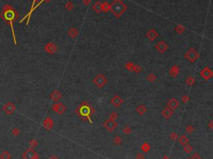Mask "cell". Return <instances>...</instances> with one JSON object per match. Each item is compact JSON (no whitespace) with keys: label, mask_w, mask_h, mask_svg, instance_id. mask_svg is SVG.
Segmentation results:
<instances>
[{"label":"cell","mask_w":213,"mask_h":159,"mask_svg":"<svg viewBox=\"0 0 213 159\" xmlns=\"http://www.w3.org/2000/svg\"><path fill=\"white\" fill-rule=\"evenodd\" d=\"M93 113H94V109L87 102H83L77 108V110H76V113L80 118H82L83 120H88L90 123H93V122L91 121V118H90V116H91V114H93Z\"/></svg>","instance_id":"obj_1"},{"label":"cell","mask_w":213,"mask_h":159,"mask_svg":"<svg viewBox=\"0 0 213 159\" xmlns=\"http://www.w3.org/2000/svg\"><path fill=\"white\" fill-rule=\"evenodd\" d=\"M3 18H5L7 21H8L10 23V26L12 28V33H13V41L14 43L17 44V42H16V38H15V34H14V30H13V19L16 18V13L13 9L9 8V9H6L5 11L3 12Z\"/></svg>","instance_id":"obj_2"},{"label":"cell","mask_w":213,"mask_h":159,"mask_svg":"<svg viewBox=\"0 0 213 159\" xmlns=\"http://www.w3.org/2000/svg\"><path fill=\"white\" fill-rule=\"evenodd\" d=\"M199 57H200L199 53H197V51L194 47H191L190 49H188V51L184 55V58L187 59L191 63H194L195 61H196V59L199 58Z\"/></svg>","instance_id":"obj_3"},{"label":"cell","mask_w":213,"mask_h":159,"mask_svg":"<svg viewBox=\"0 0 213 159\" xmlns=\"http://www.w3.org/2000/svg\"><path fill=\"white\" fill-rule=\"evenodd\" d=\"M125 8H126V7H125L124 4L120 1H116L115 3L112 4V12L117 16H119L120 14H122V13H123Z\"/></svg>","instance_id":"obj_4"},{"label":"cell","mask_w":213,"mask_h":159,"mask_svg":"<svg viewBox=\"0 0 213 159\" xmlns=\"http://www.w3.org/2000/svg\"><path fill=\"white\" fill-rule=\"evenodd\" d=\"M93 82L99 87V88H102V87H103L105 86V84L106 83V82H107V79H106V78L103 74H101L100 73V74H98L95 78H94L93 80Z\"/></svg>","instance_id":"obj_5"},{"label":"cell","mask_w":213,"mask_h":159,"mask_svg":"<svg viewBox=\"0 0 213 159\" xmlns=\"http://www.w3.org/2000/svg\"><path fill=\"white\" fill-rule=\"evenodd\" d=\"M52 109L55 111L57 113H58L59 115H61L66 111V107L63 103H57L52 106Z\"/></svg>","instance_id":"obj_6"},{"label":"cell","mask_w":213,"mask_h":159,"mask_svg":"<svg viewBox=\"0 0 213 159\" xmlns=\"http://www.w3.org/2000/svg\"><path fill=\"white\" fill-rule=\"evenodd\" d=\"M200 74H201V76H202L203 78H204L205 80H209L210 78L212 77L213 73H212V71L209 68L206 67V68H203L202 71H201Z\"/></svg>","instance_id":"obj_7"},{"label":"cell","mask_w":213,"mask_h":159,"mask_svg":"<svg viewBox=\"0 0 213 159\" xmlns=\"http://www.w3.org/2000/svg\"><path fill=\"white\" fill-rule=\"evenodd\" d=\"M117 126V122H115V120H112V119L106 120L105 123H104V127H105L109 132H112L113 130H115Z\"/></svg>","instance_id":"obj_8"},{"label":"cell","mask_w":213,"mask_h":159,"mask_svg":"<svg viewBox=\"0 0 213 159\" xmlns=\"http://www.w3.org/2000/svg\"><path fill=\"white\" fill-rule=\"evenodd\" d=\"M156 48H157V50L160 53H164L167 50V48H168V45L165 42L161 41L156 45Z\"/></svg>","instance_id":"obj_9"},{"label":"cell","mask_w":213,"mask_h":159,"mask_svg":"<svg viewBox=\"0 0 213 159\" xmlns=\"http://www.w3.org/2000/svg\"><path fill=\"white\" fill-rule=\"evenodd\" d=\"M178 107H179V102H178V100H177V98H171L168 101V103H167V108L172 109V111L176 110Z\"/></svg>","instance_id":"obj_10"},{"label":"cell","mask_w":213,"mask_h":159,"mask_svg":"<svg viewBox=\"0 0 213 159\" xmlns=\"http://www.w3.org/2000/svg\"><path fill=\"white\" fill-rule=\"evenodd\" d=\"M111 103H112L115 108H118V107H120L122 103H123V100H122V98H121L120 96L116 95V96H114L112 98V100H111Z\"/></svg>","instance_id":"obj_11"},{"label":"cell","mask_w":213,"mask_h":159,"mask_svg":"<svg viewBox=\"0 0 213 159\" xmlns=\"http://www.w3.org/2000/svg\"><path fill=\"white\" fill-rule=\"evenodd\" d=\"M57 49H58V47H57L56 44L53 43V42H49V43H48L45 46V51L48 52V53L50 54L55 53Z\"/></svg>","instance_id":"obj_12"},{"label":"cell","mask_w":213,"mask_h":159,"mask_svg":"<svg viewBox=\"0 0 213 159\" xmlns=\"http://www.w3.org/2000/svg\"><path fill=\"white\" fill-rule=\"evenodd\" d=\"M3 110L7 113V114H12V113L15 111V106L12 103H8L3 106Z\"/></svg>","instance_id":"obj_13"},{"label":"cell","mask_w":213,"mask_h":159,"mask_svg":"<svg viewBox=\"0 0 213 159\" xmlns=\"http://www.w3.org/2000/svg\"><path fill=\"white\" fill-rule=\"evenodd\" d=\"M35 156H37L35 151L33 148H29V149H28L24 153H23V158L24 159H33Z\"/></svg>","instance_id":"obj_14"},{"label":"cell","mask_w":213,"mask_h":159,"mask_svg":"<svg viewBox=\"0 0 213 159\" xmlns=\"http://www.w3.org/2000/svg\"><path fill=\"white\" fill-rule=\"evenodd\" d=\"M53 125H54V123H53V120H52L51 118L48 117V118H45V120L43 122V127L47 130H51L52 128H53Z\"/></svg>","instance_id":"obj_15"},{"label":"cell","mask_w":213,"mask_h":159,"mask_svg":"<svg viewBox=\"0 0 213 159\" xmlns=\"http://www.w3.org/2000/svg\"><path fill=\"white\" fill-rule=\"evenodd\" d=\"M61 98H62V93L58 90H54L50 95V98L54 102H58Z\"/></svg>","instance_id":"obj_16"},{"label":"cell","mask_w":213,"mask_h":159,"mask_svg":"<svg viewBox=\"0 0 213 159\" xmlns=\"http://www.w3.org/2000/svg\"><path fill=\"white\" fill-rule=\"evenodd\" d=\"M179 73H180V68L177 65H173L169 71L170 75L173 78L177 77V75L179 74Z\"/></svg>","instance_id":"obj_17"},{"label":"cell","mask_w":213,"mask_h":159,"mask_svg":"<svg viewBox=\"0 0 213 159\" xmlns=\"http://www.w3.org/2000/svg\"><path fill=\"white\" fill-rule=\"evenodd\" d=\"M162 114L165 118H170L172 116V114H173V111L172 109H170L169 108H167V107H166L162 110Z\"/></svg>","instance_id":"obj_18"},{"label":"cell","mask_w":213,"mask_h":159,"mask_svg":"<svg viewBox=\"0 0 213 159\" xmlns=\"http://www.w3.org/2000/svg\"><path fill=\"white\" fill-rule=\"evenodd\" d=\"M136 111L139 115H143L144 113L147 111V109H146V108L144 105H139L138 108H136Z\"/></svg>","instance_id":"obj_19"},{"label":"cell","mask_w":213,"mask_h":159,"mask_svg":"<svg viewBox=\"0 0 213 159\" xmlns=\"http://www.w3.org/2000/svg\"><path fill=\"white\" fill-rule=\"evenodd\" d=\"M146 37H147L148 39L151 40V41H152V40H154L157 37V34L156 33L155 30H151V31H149V32L147 33Z\"/></svg>","instance_id":"obj_20"},{"label":"cell","mask_w":213,"mask_h":159,"mask_svg":"<svg viewBox=\"0 0 213 159\" xmlns=\"http://www.w3.org/2000/svg\"><path fill=\"white\" fill-rule=\"evenodd\" d=\"M1 159H11V155L8 151H3L0 155Z\"/></svg>","instance_id":"obj_21"},{"label":"cell","mask_w":213,"mask_h":159,"mask_svg":"<svg viewBox=\"0 0 213 159\" xmlns=\"http://www.w3.org/2000/svg\"><path fill=\"white\" fill-rule=\"evenodd\" d=\"M186 84L189 85V86H192V85L196 82V79H195V78H193V77H188L186 79Z\"/></svg>","instance_id":"obj_22"},{"label":"cell","mask_w":213,"mask_h":159,"mask_svg":"<svg viewBox=\"0 0 213 159\" xmlns=\"http://www.w3.org/2000/svg\"><path fill=\"white\" fill-rule=\"evenodd\" d=\"M179 142L181 144H182V145L185 146V145H186V143L188 142V138L185 136V135H183V136H181L179 138Z\"/></svg>","instance_id":"obj_23"},{"label":"cell","mask_w":213,"mask_h":159,"mask_svg":"<svg viewBox=\"0 0 213 159\" xmlns=\"http://www.w3.org/2000/svg\"><path fill=\"white\" fill-rule=\"evenodd\" d=\"M134 63H132V62H128V63H126V65H125V68H127V70L129 71H132V69H133V67H134Z\"/></svg>","instance_id":"obj_24"},{"label":"cell","mask_w":213,"mask_h":159,"mask_svg":"<svg viewBox=\"0 0 213 159\" xmlns=\"http://www.w3.org/2000/svg\"><path fill=\"white\" fill-rule=\"evenodd\" d=\"M146 79H147L149 82H154L155 80L157 79V77H156V75H154L153 73H150V74L146 77Z\"/></svg>","instance_id":"obj_25"},{"label":"cell","mask_w":213,"mask_h":159,"mask_svg":"<svg viewBox=\"0 0 213 159\" xmlns=\"http://www.w3.org/2000/svg\"><path fill=\"white\" fill-rule=\"evenodd\" d=\"M68 34H69V35L72 38V39H74V38L77 36V30H76V29L72 28V29H71V30L69 31V33H68Z\"/></svg>","instance_id":"obj_26"},{"label":"cell","mask_w":213,"mask_h":159,"mask_svg":"<svg viewBox=\"0 0 213 159\" xmlns=\"http://www.w3.org/2000/svg\"><path fill=\"white\" fill-rule=\"evenodd\" d=\"M132 71H133V72H135L136 73H140L141 71H142V68H141L139 65H134Z\"/></svg>","instance_id":"obj_27"},{"label":"cell","mask_w":213,"mask_h":159,"mask_svg":"<svg viewBox=\"0 0 213 159\" xmlns=\"http://www.w3.org/2000/svg\"><path fill=\"white\" fill-rule=\"evenodd\" d=\"M142 149L144 152H147V151H149V149H150V146L148 145V143L145 142V143L142 145Z\"/></svg>","instance_id":"obj_28"},{"label":"cell","mask_w":213,"mask_h":159,"mask_svg":"<svg viewBox=\"0 0 213 159\" xmlns=\"http://www.w3.org/2000/svg\"><path fill=\"white\" fill-rule=\"evenodd\" d=\"M131 132H132V129L130 128V127H128V126H126L123 128V132L125 134H130Z\"/></svg>","instance_id":"obj_29"},{"label":"cell","mask_w":213,"mask_h":159,"mask_svg":"<svg viewBox=\"0 0 213 159\" xmlns=\"http://www.w3.org/2000/svg\"><path fill=\"white\" fill-rule=\"evenodd\" d=\"M12 133H13V136H18V135L20 133V131L17 127H14V128L12 130Z\"/></svg>","instance_id":"obj_30"},{"label":"cell","mask_w":213,"mask_h":159,"mask_svg":"<svg viewBox=\"0 0 213 159\" xmlns=\"http://www.w3.org/2000/svg\"><path fill=\"white\" fill-rule=\"evenodd\" d=\"M189 100H190V98H189L188 96H186V95H184L183 97L181 98V101L183 103H187Z\"/></svg>","instance_id":"obj_31"},{"label":"cell","mask_w":213,"mask_h":159,"mask_svg":"<svg viewBox=\"0 0 213 159\" xmlns=\"http://www.w3.org/2000/svg\"><path fill=\"white\" fill-rule=\"evenodd\" d=\"M191 150H192V148L190 145H185V147H184V151L186 153H191Z\"/></svg>","instance_id":"obj_32"},{"label":"cell","mask_w":213,"mask_h":159,"mask_svg":"<svg viewBox=\"0 0 213 159\" xmlns=\"http://www.w3.org/2000/svg\"><path fill=\"white\" fill-rule=\"evenodd\" d=\"M193 130H194V127L191 125H189L186 127V131L188 133H191V132H193Z\"/></svg>","instance_id":"obj_33"},{"label":"cell","mask_w":213,"mask_h":159,"mask_svg":"<svg viewBox=\"0 0 213 159\" xmlns=\"http://www.w3.org/2000/svg\"><path fill=\"white\" fill-rule=\"evenodd\" d=\"M117 118V113H116V112H112V113L110 114V118H109V119L115 120Z\"/></svg>","instance_id":"obj_34"},{"label":"cell","mask_w":213,"mask_h":159,"mask_svg":"<svg viewBox=\"0 0 213 159\" xmlns=\"http://www.w3.org/2000/svg\"><path fill=\"white\" fill-rule=\"evenodd\" d=\"M114 142L116 144H117V145H119L121 142H122V138L120 137H116L114 139Z\"/></svg>","instance_id":"obj_35"},{"label":"cell","mask_w":213,"mask_h":159,"mask_svg":"<svg viewBox=\"0 0 213 159\" xmlns=\"http://www.w3.org/2000/svg\"><path fill=\"white\" fill-rule=\"evenodd\" d=\"M37 145V142L35 141V140H32L31 142H30V146L32 147V148H35Z\"/></svg>","instance_id":"obj_36"},{"label":"cell","mask_w":213,"mask_h":159,"mask_svg":"<svg viewBox=\"0 0 213 159\" xmlns=\"http://www.w3.org/2000/svg\"><path fill=\"white\" fill-rule=\"evenodd\" d=\"M190 159H202V158H201V157L198 155V154H194V155L191 157V158H190Z\"/></svg>","instance_id":"obj_37"},{"label":"cell","mask_w":213,"mask_h":159,"mask_svg":"<svg viewBox=\"0 0 213 159\" xmlns=\"http://www.w3.org/2000/svg\"><path fill=\"white\" fill-rule=\"evenodd\" d=\"M177 137V133H176V132H173V133L172 134V136H171V138H172V140H176Z\"/></svg>","instance_id":"obj_38"},{"label":"cell","mask_w":213,"mask_h":159,"mask_svg":"<svg viewBox=\"0 0 213 159\" xmlns=\"http://www.w3.org/2000/svg\"><path fill=\"white\" fill-rule=\"evenodd\" d=\"M137 159H145L144 158V156L142 155V154L139 153L138 156H137Z\"/></svg>","instance_id":"obj_39"},{"label":"cell","mask_w":213,"mask_h":159,"mask_svg":"<svg viewBox=\"0 0 213 159\" xmlns=\"http://www.w3.org/2000/svg\"><path fill=\"white\" fill-rule=\"evenodd\" d=\"M209 127L210 128H212V121H211L210 123H209Z\"/></svg>","instance_id":"obj_40"},{"label":"cell","mask_w":213,"mask_h":159,"mask_svg":"<svg viewBox=\"0 0 213 159\" xmlns=\"http://www.w3.org/2000/svg\"><path fill=\"white\" fill-rule=\"evenodd\" d=\"M50 159H57V158L55 156H52L51 158H50Z\"/></svg>","instance_id":"obj_41"},{"label":"cell","mask_w":213,"mask_h":159,"mask_svg":"<svg viewBox=\"0 0 213 159\" xmlns=\"http://www.w3.org/2000/svg\"><path fill=\"white\" fill-rule=\"evenodd\" d=\"M33 159H39V158H38V157H37V156H35L34 158H33Z\"/></svg>","instance_id":"obj_42"},{"label":"cell","mask_w":213,"mask_h":159,"mask_svg":"<svg viewBox=\"0 0 213 159\" xmlns=\"http://www.w3.org/2000/svg\"><path fill=\"white\" fill-rule=\"evenodd\" d=\"M162 159H169V158H167V157H164V158H163Z\"/></svg>","instance_id":"obj_43"}]
</instances>
